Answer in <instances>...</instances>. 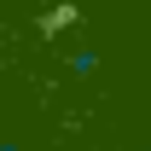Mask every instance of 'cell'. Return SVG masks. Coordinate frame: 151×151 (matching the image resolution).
I'll use <instances>...</instances> for the list:
<instances>
[{"label":"cell","mask_w":151,"mask_h":151,"mask_svg":"<svg viewBox=\"0 0 151 151\" xmlns=\"http://www.w3.org/2000/svg\"><path fill=\"white\" fill-rule=\"evenodd\" d=\"M0 151H23V145H18V139H0Z\"/></svg>","instance_id":"7a4b0ae2"},{"label":"cell","mask_w":151,"mask_h":151,"mask_svg":"<svg viewBox=\"0 0 151 151\" xmlns=\"http://www.w3.org/2000/svg\"><path fill=\"white\" fill-rule=\"evenodd\" d=\"M139 151H151V145H139Z\"/></svg>","instance_id":"3957f363"},{"label":"cell","mask_w":151,"mask_h":151,"mask_svg":"<svg viewBox=\"0 0 151 151\" xmlns=\"http://www.w3.org/2000/svg\"><path fill=\"white\" fill-rule=\"evenodd\" d=\"M93 70H99V52H93V47H76V52H70V76H81V81H87Z\"/></svg>","instance_id":"6da1fadb"}]
</instances>
